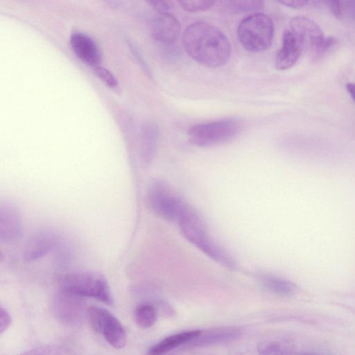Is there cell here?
I'll use <instances>...</instances> for the list:
<instances>
[{
	"mask_svg": "<svg viewBox=\"0 0 355 355\" xmlns=\"http://www.w3.org/2000/svg\"><path fill=\"white\" fill-rule=\"evenodd\" d=\"M260 279L264 287L278 295L290 297L297 292L296 285L287 279L270 275H261Z\"/></svg>",
	"mask_w": 355,
	"mask_h": 355,
	"instance_id": "cell-18",
	"label": "cell"
},
{
	"mask_svg": "<svg viewBox=\"0 0 355 355\" xmlns=\"http://www.w3.org/2000/svg\"><path fill=\"white\" fill-rule=\"evenodd\" d=\"M87 310L83 297L60 291L52 301L53 314L66 325H79L87 317Z\"/></svg>",
	"mask_w": 355,
	"mask_h": 355,
	"instance_id": "cell-9",
	"label": "cell"
},
{
	"mask_svg": "<svg viewBox=\"0 0 355 355\" xmlns=\"http://www.w3.org/2000/svg\"><path fill=\"white\" fill-rule=\"evenodd\" d=\"M147 201L150 209L167 220H176L186 202L166 182L155 180L150 184Z\"/></svg>",
	"mask_w": 355,
	"mask_h": 355,
	"instance_id": "cell-7",
	"label": "cell"
},
{
	"mask_svg": "<svg viewBox=\"0 0 355 355\" xmlns=\"http://www.w3.org/2000/svg\"><path fill=\"white\" fill-rule=\"evenodd\" d=\"M182 44L191 58L209 68L224 65L231 55V45L226 35L205 21L189 24L183 33Z\"/></svg>",
	"mask_w": 355,
	"mask_h": 355,
	"instance_id": "cell-1",
	"label": "cell"
},
{
	"mask_svg": "<svg viewBox=\"0 0 355 355\" xmlns=\"http://www.w3.org/2000/svg\"><path fill=\"white\" fill-rule=\"evenodd\" d=\"M240 122L234 119L196 124L189 130L190 141L198 146L209 147L232 140L240 132Z\"/></svg>",
	"mask_w": 355,
	"mask_h": 355,
	"instance_id": "cell-5",
	"label": "cell"
},
{
	"mask_svg": "<svg viewBox=\"0 0 355 355\" xmlns=\"http://www.w3.org/2000/svg\"><path fill=\"white\" fill-rule=\"evenodd\" d=\"M332 14L336 17L342 16V8L340 0H325Z\"/></svg>",
	"mask_w": 355,
	"mask_h": 355,
	"instance_id": "cell-25",
	"label": "cell"
},
{
	"mask_svg": "<svg viewBox=\"0 0 355 355\" xmlns=\"http://www.w3.org/2000/svg\"><path fill=\"white\" fill-rule=\"evenodd\" d=\"M94 69L96 76L109 88L117 91L119 89V82L114 74L107 69L98 65Z\"/></svg>",
	"mask_w": 355,
	"mask_h": 355,
	"instance_id": "cell-22",
	"label": "cell"
},
{
	"mask_svg": "<svg viewBox=\"0 0 355 355\" xmlns=\"http://www.w3.org/2000/svg\"><path fill=\"white\" fill-rule=\"evenodd\" d=\"M180 30L179 21L166 11L158 12L152 22L153 37L162 44H171L175 42L180 36Z\"/></svg>",
	"mask_w": 355,
	"mask_h": 355,
	"instance_id": "cell-12",
	"label": "cell"
},
{
	"mask_svg": "<svg viewBox=\"0 0 355 355\" xmlns=\"http://www.w3.org/2000/svg\"><path fill=\"white\" fill-rule=\"evenodd\" d=\"M289 27L300 37L304 47L313 59L324 55L334 44L333 37H326L320 26L313 19L304 17H293Z\"/></svg>",
	"mask_w": 355,
	"mask_h": 355,
	"instance_id": "cell-6",
	"label": "cell"
},
{
	"mask_svg": "<svg viewBox=\"0 0 355 355\" xmlns=\"http://www.w3.org/2000/svg\"><path fill=\"white\" fill-rule=\"evenodd\" d=\"M236 34L239 42L246 51L261 52L271 45L274 24L267 15L255 12L241 21Z\"/></svg>",
	"mask_w": 355,
	"mask_h": 355,
	"instance_id": "cell-4",
	"label": "cell"
},
{
	"mask_svg": "<svg viewBox=\"0 0 355 355\" xmlns=\"http://www.w3.org/2000/svg\"><path fill=\"white\" fill-rule=\"evenodd\" d=\"M87 318L92 329L101 334L116 349L123 348L127 341L125 330L120 321L108 310L98 306L87 307Z\"/></svg>",
	"mask_w": 355,
	"mask_h": 355,
	"instance_id": "cell-8",
	"label": "cell"
},
{
	"mask_svg": "<svg viewBox=\"0 0 355 355\" xmlns=\"http://www.w3.org/2000/svg\"><path fill=\"white\" fill-rule=\"evenodd\" d=\"M12 322V318L9 312L3 306H1L0 310V334H3Z\"/></svg>",
	"mask_w": 355,
	"mask_h": 355,
	"instance_id": "cell-24",
	"label": "cell"
},
{
	"mask_svg": "<svg viewBox=\"0 0 355 355\" xmlns=\"http://www.w3.org/2000/svg\"><path fill=\"white\" fill-rule=\"evenodd\" d=\"M281 4L292 8H301L305 6L309 0H277Z\"/></svg>",
	"mask_w": 355,
	"mask_h": 355,
	"instance_id": "cell-26",
	"label": "cell"
},
{
	"mask_svg": "<svg viewBox=\"0 0 355 355\" xmlns=\"http://www.w3.org/2000/svg\"><path fill=\"white\" fill-rule=\"evenodd\" d=\"M346 89L351 96L353 101L355 102V84L347 83L346 85Z\"/></svg>",
	"mask_w": 355,
	"mask_h": 355,
	"instance_id": "cell-28",
	"label": "cell"
},
{
	"mask_svg": "<svg viewBox=\"0 0 355 355\" xmlns=\"http://www.w3.org/2000/svg\"><path fill=\"white\" fill-rule=\"evenodd\" d=\"M134 318L136 323L139 327L145 329L149 328L152 327L157 320V309L150 303H141L135 308Z\"/></svg>",
	"mask_w": 355,
	"mask_h": 355,
	"instance_id": "cell-19",
	"label": "cell"
},
{
	"mask_svg": "<svg viewBox=\"0 0 355 355\" xmlns=\"http://www.w3.org/2000/svg\"><path fill=\"white\" fill-rule=\"evenodd\" d=\"M158 128L153 122L146 123L141 129L140 153L144 164H150L154 158L158 140Z\"/></svg>",
	"mask_w": 355,
	"mask_h": 355,
	"instance_id": "cell-17",
	"label": "cell"
},
{
	"mask_svg": "<svg viewBox=\"0 0 355 355\" xmlns=\"http://www.w3.org/2000/svg\"><path fill=\"white\" fill-rule=\"evenodd\" d=\"M56 238L49 231H42L34 235L27 243L24 257L26 261L38 259L48 254L55 246Z\"/></svg>",
	"mask_w": 355,
	"mask_h": 355,
	"instance_id": "cell-14",
	"label": "cell"
},
{
	"mask_svg": "<svg viewBox=\"0 0 355 355\" xmlns=\"http://www.w3.org/2000/svg\"><path fill=\"white\" fill-rule=\"evenodd\" d=\"M227 3L234 10L248 12L261 9L264 0H227Z\"/></svg>",
	"mask_w": 355,
	"mask_h": 355,
	"instance_id": "cell-20",
	"label": "cell"
},
{
	"mask_svg": "<svg viewBox=\"0 0 355 355\" xmlns=\"http://www.w3.org/2000/svg\"><path fill=\"white\" fill-rule=\"evenodd\" d=\"M177 221L182 234L191 243L220 264L235 268L233 259L209 236L202 218L191 206L186 203Z\"/></svg>",
	"mask_w": 355,
	"mask_h": 355,
	"instance_id": "cell-2",
	"label": "cell"
},
{
	"mask_svg": "<svg viewBox=\"0 0 355 355\" xmlns=\"http://www.w3.org/2000/svg\"><path fill=\"white\" fill-rule=\"evenodd\" d=\"M200 333V330H191L171 335L151 347L148 354L151 355L165 354L182 344L191 343Z\"/></svg>",
	"mask_w": 355,
	"mask_h": 355,
	"instance_id": "cell-16",
	"label": "cell"
},
{
	"mask_svg": "<svg viewBox=\"0 0 355 355\" xmlns=\"http://www.w3.org/2000/svg\"><path fill=\"white\" fill-rule=\"evenodd\" d=\"M285 348L276 342H265L260 344L258 350L261 354H277L285 353Z\"/></svg>",
	"mask_w": 355,
	"mask_h": 355,
	"instance_id": "cell-23",
	"label": "cell"
},
{
	"mask_svg": "<svg viewBox=\"0 0 355 355\" xmlns=\"http://www.w3.org/2000/svg\"><path fill=\"white\" fill-rule=\"evenodd\" d=\"M22 232L19 213L10 202H1L0 205V240L10 243L18 239Z\"/></svg>",
	"mask_w": 355,
	"mask_h": 355,
	"instance_id": "cell-11",
	"label": "cell"
},
{
	"mask_svg": "<svg viewBox=\"0 0 355 355\" xmlns=\"http://www.w3.org/2000/svg\"><path fill=\"white\" fill-rule=\"evenodd\" d=\"M217 0H177L181 8L187 12H197L206 10Z\"/></svg>",
	"mask_w": 355,
	"mask_h": 355,
	"instance_id": "cell-21",
	"label": "cell"
},
{
	"mask_svg": "<svg viewBox=\"0 0 355 355\" xmlns=\"http://www.w3.org/2000/svg\"><path fill=\"white\" fill-rule=\"evenodd\" d=\"M58 284L60 291L83 297H92L108 305L113 304V297L108 283L99 273H67L58 277Z\"/></svg>",
	"mask_w": 355,
	"mask_h": 355,
	"instance_id": "cell-3",
	"label": "cell"
},
{
	"mask_svg": "<svg viewBox=\"0 0 355 355\" xmlns=\"http://www.w3.org/2000/svg\"><path fill=\"white\" fill-rule=\"evenodd\" d=\"M303 44L290 27L283 33L282 45L275 58V67L278 70H286L291 68L299 60L302 51Z\"/></svg>",
	"mask_w": 355,
	"mask_h": 355,
	"instance_id": "cell-10",
	"label": "cell"
},
{
	"mask_svg": "<svg viewBox=\"0 0 355 355\" xmlns=\"http://www.w3.org/2000/svg\"><path fill=\"white\" fill-rule=\"evenodd\" d=\"M241 331L236 327H220L202 331L191 343L195 346H207L234 340Z\"/></svg>",
	"mask_w": 355,
	"mask_h": 355,
	"instance_id": "cell-15",
	"label": "cell"
},
{
	"mask_svg": "<svg viewBox=\"0 0 355 355\" xmlns=\"http://www.w3.org/2000/svg\"><path fill=\"white\" fill-rule=\"evenodd\" d=\"M70 44L73 52L81 61L92 68L101 65V52L96 42L89 35L81 32H74L71 35Z\"/></svg>",
	"mask_w": 355,
	"mask_h": 355,
	"instance_id": "cell-13",
	"label": "cell"
},
{
	"mask_svg": "<svg viewBox=\"0 0 355 355\" xmlns=\"http://www.w3.org/2000/svg\"><path fill=\"white\" fill-rule=\"evenodd\" d=\"M149 5L156 9L158 12L166 11L168 5L166 0H144Z\"/></svg>",
	"mask_w": 355,
	"mask_h": 355,
	"instance_id": "cell-27",
	"label": "cell"
}]
</instances>
